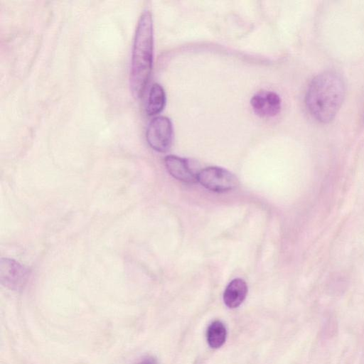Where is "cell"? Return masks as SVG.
<instances>
[{"label":"cell","instance_id":"obj_3","mask_svg":"<svg viewBox=\"0 0 364 364\" xmlns=\"http://www.w3.org/2000/svg\"><path fill=\"white\" fill-rule=\"evenodd\" d=\"M172 122L165 116L153 118L146 129V139L150 147L158 152L168 151L173 142Z\"/></svg>","mask_w":364,"mask_h":364},{"label":"cell","instance_id":"obj_6","mask_svg":"<svg viewBox=\"0 0 364 364\" xmlns=\"http://www.w3.org/2000/svg\"><path fill=\"white\" fill-rule=\"evenodd\" d=\"M164 164L168 172L176 179L186 183L198 182L200 170L191 160L168 155L165 157Z\"/></svg>","mask_w":364,"mask_h":364},{"label":"cell","instance_id":"obj_1","mask_svg":"<svg viewBox=\"0 0 364 364\" xmlns=\"http://www.w3.org/2000/svg\"><path fill=\"white\" fill-rule=\"evenodd\" d=\"M345 94V82L341 75L335 71H324L309 85L305 96L306 107L316 121L327 124L338 112Z\"/></svg>","mask_w":364,"mask_h":364},{"label":"cell","instance_id":"obj_2","mask_svg":"<svg viewBox=\"0 0 364 364\" xmlns=\"http://www.w3.org/2000/svg\"><path fill=\"white\" fill-rule=\"evenodd\" d=\"M153 58V19L151 11L146 9L139 18L132 48L129 82L135 97H141L146 89L152 70Z\"/></svg>","mask_w":364,"mask_h":364},{"label":"cell","instance_id":"obj_5","mask_svg":"<svg viewBox=\"0 0 364 364\" xmlns=\"http://www.w3.org/2000/svg\"><path fill=\"white\" fill-rule=\"evenodd\" d=\"M28 276V269L18 262L8 258H1L0 280L4 286L11 289L20 290L26 285Z\"/></svg>","mask_w":364,"mask_h":364},{"label":"cell","instance_id":"obj_9","mask_svg":"<svg viewBox=\"0 0 364 364\" xmlns=\"http://www.w3.org/2000/svg\"><path fill=\"white\" fill-rule=\"evenodd\" d=\"M166 92L159 83L151 85L146 104V113L149 116H154L164 109L166 105Z\"/></svg>","mask_w":364,"mask_h":364},{"label":"cell","instance_id":"obj_4","mask_svg":"<svg viewBox=\"0 0 364 364\" xmlns=\"http://www.w3.org/2000/svg\"><path fill=\"white\" fill-rule=\"evenodd\" d=\"M198 182L204 188L218 193L233 190L238 185V180L233 173L218 166L200 169L198 174Z\"/></svg>","mask_w":364,"mask_h":364},{"label":"cell","instance_id":"obj_10","mask_svg":"<svg viewBox=\"0 0 364 364\" xmlns=\"http://www.w3.org/2000/svg\"><path fill=\"white\" fill-rule=\"evenodd\" d=\"M227 336L225 325L220 321H215L207 330V341L213 348L221 347L225 341Z\"/></svg>","mask_w":364,"mask_h":364},{"label":"cell","instance_id":"obj_7","mask_svg":"<svg viewBox=\"0 0 364 364\" xmlns=\"http://www.w3.org/2000/svg\"><path fill=\"white\" fill-rule=\"evenodd\" d=\"M254 112L261 117H272L277 115L282 107L279 96L274 92L260 90L250 100Z\"/></svg>","mask_w":364,"mask_h":364},{"label":"cell","instance_id":"obj_8","mask_svg":"<svg viewBox=\"0 0 364 364\" xmlns=\"http://www.w3.org/2000/svg\"><path fill=\"white\" fill-rule=\"evenodd\" d=\"M247 293L246 282L240 278L235 279L229 283L224 291V303L229 308H236L245 300Z\"/></svg>","mask_w":364,"mask_h":364},{"label":"cell","instance_id":"obj_11","mask_svg":"<svg viewBox=\"0 0 364 364\" xmlns=\"http://www.w3.org/2000/svg\"><path fill=\"white\" fill-rule=\"evenodd\" d=\"M137 364H157V361L153 357H146L140 360Z\"/></svg>","mask_w":364,"mask_h":364}]
</instances>
